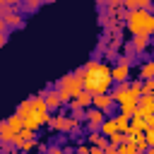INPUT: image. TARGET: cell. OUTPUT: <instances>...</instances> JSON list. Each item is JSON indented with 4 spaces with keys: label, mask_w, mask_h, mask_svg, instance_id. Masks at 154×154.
Segmentation results:
<instances>
[{
    "label": "cell",
    "mask_w": 154,
    "mask_h": 154,
    "mask_svg": "<svg viewBox=\"0 0 154 154\" xmlns=\"http://www.w3.org/2000/svg\"><path fill=\"white\" fill-rule=\"evenodd\" d=\"M125 29H128L132 36H147V38L154 36V17H152V12H144V10L128 12Z\"/></svg>",
    "instance_id": "6da1fadb"
},
{
    "label": "cell",
    "mask_w": 154,
    "mask_h": 154,
    "mask_svg": "<svg viewBox=\"0 0 154 154\" xmlns=\"http://www.w3.org/2000/svg\"><path fill=\"white\" fill-rule=\"evenodd\" d=\"M53 89L58 91V96H60V101H63V103H72V99L82 91V82L70 72V75L60 77V79L55 82V87H53Z\"/></svg>",
    "instance_id": "7a4b0ae2"
},
{
    "label": "cell",
    "mask_w": 154,
    "mask_h": 154,
    "mask_svg": "<svg viewBox=\"0 0 154 154\" xmlns=\"http://www.w3.org/2000/svg\"><path fill=\"white\" fill-rule=\"evenodd\" d=\"M79 125L82 123H77L75 118H70V116H51V120H48V128L51 130H55V132H60V135H70V137H75V132L79 130Z\"/></svg>",
    "instance_id": "3957f363"
},
{
    "label": "cell",
    "mask_w": 154,
    "mask_h": 154,
    "mask_svg": "<svg viewBox=\"0 0 154 154\" xmlns=\"http://www.w3.org/2000/svg\"><path fill=\"white\" fill-rule=\"evenodd\" d=\"M111 87H113V77H111V67L106 63H101L99 72H96V91L94 96H101V94H111Z\"/></svg>",
    "instance_id": "277c9868"
},
{
    "label": "cell",
    "mask_w": 154,
    "mask_h": 154,
    "mask_svg": "<svg viewBox=\"0 0 154 154\" xmlns=\"http://www.w3.org/2000/svg\"><path fill=\"white\" fill-rule=\"evenodd\" d=\"M29 103H31V113L36 116V120H38V125L43 128V125H48V120H51V111L46 108V103H43V99L36 94V96H31L29 99Z\"/></svg>",
    "instance_id": "5b68a950"
},
{
    "label": "cell",
    "mask_w": 154,
    "mask_h": 154,
    "mask_svg": "<svg viewBox=\"0 0 154 154\" xmlns=\"http://www.w3.org/2000/svg\"><path fill=\"white\" fill-rule=\"evenodd\" d=\"M38 96L43 99V103H46V108L51 111V113H60V108H63V101H60V96H58V91L55 89H46V91H38Z\"/></svg>",
    "instance_id": "8992f818"
},
{
    "label": "cell",
    "mask_w": 154,
    "mask_h": 154,
    "mask_svg": "<svg viewBox=\"0 0 154 154\" xmlns=\"http://www.w3.org/2000/svg\"><path fill=\"white\" fill-rule=\"evenodd\" d=\"M116 103H113V99H111V94H101V96H91V108H96V111H103L106 116H108V111L113 108Z\"/></svg>",
    "instance_id": "52a82bcc"
},
{
    "label": "cell",
    "mask_w": 154,
    "mask_h": 154,
    "mask_svg": "<svg viewBox=\"0 0 154 154\" xmlns=\"http://www.w3.org/2000/svg\"><path fill=\"white\" fill-rule=\"evenodd\" d=\"M137 101H140V99H137V96H132L130 91H128V94H123V96H120V101H118L120 113H123V116H132V111L137 108Z\"/></svg>",
    "instance_id": "ba28073f"
},
{
    "label": "cell",
    "mask_w": 154,
    "mask_h": 154,
    "mask_svg": "<svg viewBox=\"0 0 154 154\" xmlns=\"http://www.w3.org/2000/svg\"><path fill=\"white\" fill-rule=\"evenodd\" d=\"M106 118H108V116H106L103 111H96V108H87V120H84V123H87L91 130H99V128H101V123H103Z\"/></svg>",
    "instance_id": "9c48e42d"
},
{
    "label": "cell",
    "mask_w": 154,
    "mask_h": 154,
    "mask_svg": "<svg viewBox=\"0 0 154 154\" xmlns=\"http://www.w3.org/2000/svg\"><path fill=\"white\" fill-rule=\"evenodd\" d=\"M111 77H113V84L130 82V67L128 65H116V67H111Z\"/></svg>",
    "instance_id": "30bf717a"
},
{
    "label": "cell",
    "mask_w": 154,
    "mask_h": 154,
    "mask_svg": "<svg viewBox=\"0 0 154 154\" xmlns=\"http://www.w3.org/2000/svg\"><path fill=\"white\" fill-rule=\"evenodd\" d=\"M113 132H118V130H116V116L106 118V120L101 123V128H99V135H101V137H106V140H108Z\"/></svg>",
    "instance_id": "8fae6325"
},
{
    "label": "cell",
    "mask_w": 154,
    "mask_h": 154,
    "mask_svg": "<svg viewBox=\"0 0 154 154\" xmlns=\"http://www.w3.org/2000/svg\"><path fill=\"white\" fill-rule=\"evenodd\" d=\"M0 142H2V144H12V142H14V132H12V128L7 125V120H0Z\"/></svg>",
    "instance_id": "7c38bea8"
},
{
    "label": "cell",
    "mask_w": 154,
    "mask_h": 154,
    "mask_svg": "<svg viewBox=\"0 0 154 154\" xmlns=\"http://www.w3.org/2000/svg\"><path fill=\"white\" fill-rule=\"evenodd\" d=\"M72 103H77L79 108H84V111H87V108H91V94H87V91L82 89V91L72 99Z\"/></svg>",
    "instance_id": "4fadbf2b"
},
{
    "label": "cell",
    "mask_w": 154,
    "mask_h": 154,
    "mask_svg": "<svg viewBox=\"0 0 154 154\" xmlns=\"http://www.w3.org/2000/svg\"><path fill=\"white\" fill-rule=\"evenodd\" d=\"M116 130H118L120 135H128V130H130V116L118 113V116H116Z\"/></svg>",
    "instance_id": "5bb4252c"
},
{
    "label": "cell",
    "mask_w": 154,
    "mask_h": 154,
    "mask_svg": "<svg viewBox=\"0 0 154 154\" xmlns=\"http://www.w3.org/2000/svg\"><path fill=\"white\" fill-rule=\"evenodd\" d=\"M5 24H7V26H12V29H22V26H24V17H22V12L7 14V17H5Z\"/></svg>",
    "instance_id": "9a60e30c"
},
{
    "label": "cell",
    "mask_w": 154,
    "mask_h": 154,
    "mask_svg": "<svg viewBox=\"0 0 154 154\" xmlns=\"http://www.w3.org/2000/svg\"><path fill=\"white\" fill-rule=\"evenodd\" d=\"M130 46H132V53H142V51H147L149 38H147V36H135V38L130 41Z\"/></svg>",
    "instance_id": "2e32d148"
},
{
    "label": "cell",
    "mask_w": 154,
    "mask_h": 154,
    "mask_svg": "<svg viewBox=\"0 0 154 154\" xmlns=\"http://www.w3.org/2000/svg\"><path fill=\"white\" fill-rule=\"evenodd\" d=\"M154 77V60H147L140 65V79H152Z\"/></svg>",
    "instance_id": "e0dca14e"
},
{
    "label": "cell",
    "mask_w": 154,
    "mask_h": 154,
    "mask_svg": "<svg viewBox=\"0 0 154 154\" xmlns=\"http://www.w3.org/2000/svg\"><path fill=\"white\" fill-rule=\"evenodd\" d=\"M70 118H75L77 123H84V120H87V111L79 108L77 103H70Z\"/></svg>",
    "instance_id": "ac0fdd59"
},
{
    "label": "cell",
    "mask_w": 154,
    "mask_h": 154,
    "mask_svg": "<svg viewBox=\"0 0 154 154\" xmlns=\"http://www.w3.org/2000/svg\"><path fill=\"white\" fill-rule=\"evenodd\" d=\"M132 147H135V152L137 154H144L149 147H147V140H144V135H135L132 137Z\"/></svg>",
    "instance_id": "d6986e66"
},
{
    "label": "cell",
    "mask_w": 154,
    "mask_h": 154,
    "mask_svg": "<svg viewBox=\"0 0 154 154\" xmlns=\"http://www.w3.org/2000/svg\"><path fill=\"white\" fill-rule=\"evenodd\" d=\"M17 116H19L22 120L31 116V103H29V99H24V101H22V103L17 106Z\"/></svg>",
    "instance_id": "ffe728a7"
},
{
    "label": "cell",
    "mask_w": 154,
    "mask_h": 154,
    "mask_svg": "<svg viewBox=\"0 0 154 154\" xmlns=\"http://www.w3.org/2000/svg\"><path fill=\"white\" fill-rule=\"evenodd\" d=\"M7 125L12 128V132H14V135H19V132H22V128H24V125H22V118H19L17 113L7 118Z\"/></svg>",
    "instance_id": "44dd1931"
},
{
    "label": "cell",
    "mask_w": 154,
    "mask_h": 154,
    "mask_svg": "<svg viewBox=\"0 0 154 154\" xmlns=\"http://www.w3.org/2000/svg\"><path fill=\"white\" fill-rule=\"evenodd\" d=\"M130 94H132V96H137V99L142 96V79H140V77L130 79Z\"/></svg>",
    "instance_id": "7402d4cb"
},
{
    "label": "cell",
    "mask_w": 154,
    "mask_h": 154,
    "mask_svg": "<svg viewBox=\"0 0 154 154\" xmlns=\"http://www.w3.org/2000/svg\"><path fill=\"white\" fill-rule=\"evenodd\" d=\"M123 142H125V135H120V132H113L108 137V147H120Z\"/></svg>",
    "instance_id": "603a6c76"
},
{
    "label": "cell",
    "mask_w": 154,
    "mask_h": 154,
    "mask_svg": "<svg viewBox=\"0 0 154 154\" xmlns=\"http://www.w3.org/2000/svg\"><path fill=\"white\" fill-rule=\"evenodd\" d=\"M116 154H137V152H135L132 142H123L120 147H116Z\"/></svg>",
    "instance_id": "cb8c5ba5"
},
{
    "label": "cell",
    "mask_w": 154,
    "mask_h": 154,
    "mask_svg": "<svg viewBox=\"0 0 154 154\" xmlns=\"http://www.w3.org/2000/svg\"><path fill=\"white\" fill-rule=\"evenodd\" d=\"M142 94H147V96L154 94V77L152 79H142Z\"/></svg>",
    "instance_id": "d4e9b609"
},
{
    "label": "cell",
    "mask_w": 154,
    "mask_h": 154,
    "mask_svg": "<svg viewBox=\"0 0 154 154\" xmlns=\"http://www.w3.org/2000/svg\"><path fill=\"white\" fill-rule=\"evenodd\" d=\"M36 147H38V140H26V142L22 144V149H19V152H22V154H29V152H31V149H36Z\"/></svg>",
    "instance_id": "484cf974"
},
{
    "label": "cell",
    "mask_w": 154,
    "mask_h": 154,
    "mask_svg": "<svg viewBox=\"0 0 154 154\" xmlns=\"http://www.w3.org/2000/svg\"><path fill=\"white\" fill-rule=\"evenodd\" d=\"M38 7H41L38 0H34V2H19V10H26V12H34V10H38Z\"/></svg>",
    "instance_id": "4316f807"
},
{
    "label": "cell",
    "mask_w": 154,
    "mask_h": 154,
    "mask_svg": "<svg viewBox=\"0 0 154 154\" xmlns=\"http://www.w3.org/2000/svg\"><path fill=\"white\" fill-rule=\"evenodd\" d=\"M46 154H72V149H65V147H58V144H51Z\"/></svg>",
    "instance_id": "83f0119b"
},
{
    "label": "cell",
    "mask_w": 154,
    "mask_h": 154,
    "mask_svg": "<svg viewBox=\"0 0 154 154\" xmlns=\"http://www.w3.org/2000/svg\"><path fill=\"white\" fill-rule=\"evenodd\" d=\"M19 137L26 142V140H36V132H31V130H26V128H22V132H19Z\"/></svg>",
    "instance_id": "f1b7e54d"
},
{
    "label": "cell",
    "mask_w": 154,
    "mask_h": 154,
    "mask_svg": "<svg viewBox=\"0 0 154 154\" xmlns=\"http://www.w3.org/2000/svg\"><path fill=\"white\" fill-rule=\"evenodd\" d=\"M144 132H154V116L144 118Z\"/></svg>",
    "instance_id": "f546056e"
},
{
    "label": "cell",
    "mask_w": 154,
    "mask_h": 154,
    "mask_svg": "<svg viewBox=\"0 0 154 154\" xmlns=\"http://www.w3.org/2000/svg\"><path fill=\"white\" fill-rule=\"evenodd\" d=\"M72 75H75V77H77V79H79V82H82V79H84V77H87V70H84V65H82V67H77V70H75V72H72Z\"/></svg>",
    "instance_id": "4dcf8cb0"
},
{
    "label": "cell",
    "mask_w": 154,
    "mask_h": 154,
    "mask_svg": "<svg viewBox=\"0 0 154 154\" xmlns=\"http://www.w3.org/2000/svg\"><path fill=\"white\" fill-rule=\"evenodd\" d=\"M89 144H77V149H75V154H89Z\"/></svg>",
    "instance_id": "1f68e13d"
},
{
    "label": "cell",
    "mask_w": 154,
    "mask_h": 154,
    "mask_svg": "<svg viewBox=\"0 0 154 154\" xmlns=\"http://www.w3.org/2000/svg\"><path fill=\"white\" fill-rule=\"evenodd\" d=\"M0 154H14V152H12V144H2V142H0Z\"/></svg>",
    "instance_id": "d6a6232c"
},
{
    "label": "cell",
    "mask_w": 154,
    "mask_h": 154,
    "mask_svg": "<svg viewBox=\"0 0 154 154\" xmlns=\"http://www.w3.org/2000/svg\"><path fill=\"white\" fill-rule=\"evenodd\" d=\"M144 140H147V147L152 149L154 147V132H144Z\"/></svg>",
    "instance_id": "836d02e7"
},
{
    "label": "cell",
    "mask_w": 154,
    "mask_h": 154,
    "mask_svg": "<svg viewBox=\"0 0 154 154\" xmlns=\"http://www.w3.org/2000/svg\"><path fill=\"white\" fill-rule=\"evenodd\" d=\"M5 31H7V24H5V19L0 17V34H5Z\"/></svg>",
    "instance_id": "e575fe53"
},
{
    "label": "cell",
    "mask_w": 154,
    "mask_h": 154,
    "mask_svg": "<svg viewBox=\"0 0 154 154\" xmlns=\"http://www.w3.org/2000/svg\"><path fill=\"white\" fill-rule=\"evenodd\" d=\"M89 154H103V149H99V147H91V149H89Z\"/></svg>",
    "instance_id": "d590c367"
},
{
    "label": "cell",
    "mask_w": 154,
    "mask_h": 154,
    "mask_svg": "<svg viewBox=\"0 0 154 154\" xmlns=\"http://www.w3.org/2000/svg\"><path fill=\"white\" fill-rule=\"evenodd\" d=\"M103 154H116V147H106V149H103Z\"/></svg>",
    "instance_id": "8d00e7d4"
},
{
    "label": "cell",
    "mask_w": 154,
    "mask_h": 154,
    "mask_svg": "<svg viewBox=\"0 0 154 154\" xmlns=\"http://www.w3.org/2000/svg\"><path fill=\"white\" fill-rule=\"evenodd\" d=\"M5 43H7V36H5V34H0V48H2Z\"/></svg>",
    "instance_id": "74e56055"
},
{
    "label": "cell",
    "mask_w": 154,
    "mask_h": 154,
    "mask_svg": "<svg viewBox=\"0 0 154 154\" xmlns=\"http://www.w3.org/2000/svg\"><path fill=\"white\" fill-rule=\"evenodd\" d=\"M144 154H154V147H152V149H147V152H144Z\"/></svg>",
    "instance_id": "f35d334b"
},
{
    "label": "cell",
    "mask_w": 154,
    "mask_h": 154,
    "mask_svg": "<svg viewBox=\"0 0 154 154\" xmlns=\"http://www.w3.org/2000/svg\"><path fill=\"white\" fill-rule=\"evenodd\" d=\"M152 17H154V5H152Z\"/></svg>",
    "instance_id": "ab89813d"
},
{
    "label": "cell",
    "mask_w": 154,
    "mask_h": 154,
    "mask_svg": "<svg viewBox=\"0 0 154 154\" xmlns=\"http://www.w3.org/2000/svg\"><path fill=\"white\" fill-rule=\"evenodd\" d=\"M152 99H154V94H152Z\"/></svg>",
    "instance_id": "60d3db41"
}]
</instances>
